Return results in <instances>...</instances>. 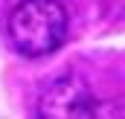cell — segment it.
<instances>
[{"label":"cell","mask_w":125,"mask_h":119,"mask_svg":"<svg viewBox=\"0 0 125 119\" xmlns=\"http://www.w3.org/2000/svg\"><path fill=\"white\" fill-rule=\"evenodd\" d=\"M102 105L87 79L64 73L52 79L38 96V119H99Z\"/></svg>","instance_id":"obj_2"},{"label":"cell","mask_w":125,"mask_h":119,"mask_svg":"<svg viewBox=\"0 0 125 119\" xmlns=\"http://www.w3.org/2000/svg\"><path fill=\"white\" fill-rule=\"evenodd\" d=\"M70 15L61 0H18L6 18V35L23 58H44L67 41Z\"/></svg>","instance_id":"obj_1"}]
</instances>
